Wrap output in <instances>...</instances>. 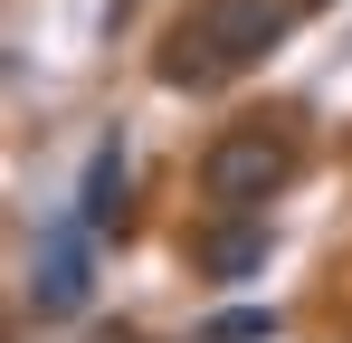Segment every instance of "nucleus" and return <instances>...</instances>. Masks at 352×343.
<instances>
[{"instance_id": "obj_1", "label": "nucleus", "mask_w": 352, "mask_h": 343, "mask_svg": "<svg viewBox=\"0 0 352 343\" xmlns=\"http://www.w3.org/2000/svg\"><path fill=\"white\" fill-rule=\"evenodd\" d=\"M276 39H286V0H190V19H181L172 48H162V86L210 96V86L248 76Z\"/></svg>"}, {"instance_id": "obj_2", "label": "nucleus", "mask_w": 352, "mask_h": 343, "mask_svg": "<svg viewBox=\"0 0 352 343\" xmlns=\"http://www.w3.org/2000/svg\"><path fill=\"white\" fill-rule=\"evenodd\" d=\"M295 181V134L286 124H229L210 153H200V200L210 210H267L276 191Z\"/></svg>"}, {"instance_id": "obj_3", "label": "nucleus", "mask_w": 352, "mask_h": 343, "mask_svg": "<svg viewBox=\"0 0 352 343\" xmlns=\"http://www.w3.org/2000/svg\"><path fill=\"white\" fill-rule=\"evenodd\" d=\"M86 238H96L86 220H48V229H38V258H29V305H38L48 324L86 315Z\"/></svg>"}, {"instance_id": "obj_4", "label": "nucleus", "mask_w": 352, "mask_h": 343, "mask_svg": "<svg viewBox=\"0 0 352 343\" xmlns=\"http://www.w3.org/2000/svg\"><path fill=\"white\" fill-rule=\"evenodd\" d=\"M267 267V210H210V229H200V277H257Z\"/></svg>"}, {"instance_id": "obj_5", "label": "nucleus", "mask_w": 352, "mask_h": 343, "mask_svg": "<svg viewBox=\"0 0 352 343\" xmlns=\"http://www.w3.org/2000/svg\"><path fill=\"white\" fill-rule=\"evenodd\" d=\"M76 220L96 229V238H115V229H124V153H115V143H96L86 191H76Z\"/></svg>"}, {"instance_id": "obj_6", "label": "nucleus", "mask_w": 352, "mask_h": 343, "mask_svg": "<svg viewBox=\"0 0 352 343\" xmlns=\"http://www.w3.org/2000/svg\"><path fill=\"white\" fill-rule=\"evenodd\" d=\"M190 343H276V315H267V305H229V315H210Z\"/></svg>"}]
</instances>
